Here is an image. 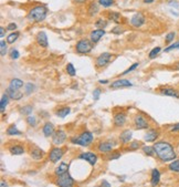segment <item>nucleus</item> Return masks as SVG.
<instances>
[{
    "instance_id": "1",
    "label": "nucleus",
    "mask_w": 179,
    "mask_h": 187,
    "mask_svg": "<svg viewBox=\"0 0 179 187\" xmlns=\"http://www.w3.org/2000/svg\"><path fill=\"white\" fill-rule=\"evenodd\" d=\"M155 155L158 157L159 161L163 163L172 162L176 160V152L174 150V146L169 142L166 141H159L154 144Z\"/></svg>"
},
{
    "instance_id": "2",
    "label": "nucleus",
    "mask_w": 179,
    "mask_h": 187,
    "mask_svg": "<svg viewBox=\"0 0 179 187\" xmlns=\"http://www.w3.org/2000/svg\"><path fill=\"white\" fill-rule=\"evenodd\" d=\"M47 15L48 8L43 5H38L33 7L32 9H30L27 18L30 22H41L47 18Z\"/></svg>"
},
{
    "instance_id": "3",
    "label": "nucleus",
    "mask_w": 179,
    "mask_h": 187,
    "mask_svg": "<svg viewBox=\"0 0 179 187\" xmlns=\"http://www.w3.org/2000/svg\"><path fill=\"white\" fill-rule=\"evenodd\" d=\"M72 144L81 145V146H89L93 142V134L89 131H84L79 136H73L70 138Z\"/></svg>"
},
{
    "instance_id": "4",
    "label": "nucleus",
    "mask_w": 179,
    "mask_h": 187,
    "mask_svg": "<svg viewBox=\"0 0 179 187\" xmlns=\"http://www.w3.org/2000/svg\"><path fill=\"white\" fill-rule=\"evenodd\" d=\"M93 49V42L89 39H81L75 44V50L80 54H86L90 53Z\"/></svg>"
},
{
    "instance_id": "5",
    "label": "nucleus",
    "mask_w": 179,
    "mask_h": 187,
    "mask_svg": "<svg viewBox=\"0 0 179 187\" xmlns=\"http://www.w3.org/2000/svg\"><path fill=\"white\" fill-rule=\"evenodd\" d=\"M55 183H57V185L59 187H73L75 184L74 180H73L72 176L69 173H65V174L61 175V176H57Z\"/></svg>"
},
{
    "instance_id": "6",
    "label": "nucleus",
    "mask_w": 179,
    "mask_h": 187,
    "mask_svg": "<svg viewBox=\"0 0 179 187\" xmlns=\"http://www.w3.org/2000/svg\"><path fill=\"white\" fill-rule=\"evenodd\" d=\"M112 54L108 52H103L96 58V61H95V64L97 68H104L111 62L112 60Z\"/></svg>"
},
{
    "instance_id": "7",
    "label": "nucleus",
    "mask_w": 179,
    "mask_h": 187,
    "mask_svg": "<svg viewBox=\"0 0 179 187\" xmlns=\"http://www.w3.org/2000/svg\"><path fill=\"white\" fill-rule=\"evenodd\" d=\"M134 124H135V127L138 129V130H146V129H149L148 121H147V119L143 114L135 115Z\"/></svg>"
},
{
    "instance_id": "8",
    "label": "nucleus",
    "mask_w": 179,
    "mask_h": 187,
    "mask_svg": "<svg viewBox=\"0 0 179 187\" xmlns=\"http://www.w3.org/2000/svg\"><path fill=\"white\" fill-rule=\"evenodd\" d=\"M63 154H64L63 148H61V147H53L49 153V160L52 163H57L62 158Z\"/></svg>"
},
{
    "instance_id": "9",
    "label": "nucleus",
    "mask_w": 179,
    "mask_h": 187,
    "mask_svg": "<svg viewBox=\"0 0 179 187\" xmlns=\"http://www.w3.org/2000/svg\"><path fill=\"white\" fill-rule=\"evenodd\" d=\"M67 141V134L63 130H57L54 132L52 136V143L55 146H60Z\"/></svg>"
},
{
    "instance_id": "10",
    "label": "nucleus",
    "mask_w": 179,
    "mask_h": 187,
    "mask_svg": "<svg viewBox=\"0 0 179 187\" xmlns=\"http://www.w3.org/2000/svg\"><path fill=\"white\" fill-rule=\"evenodd\" d=\"M145 21H146L145 16L142 12H136L131 18V26L134 28H140L145 23Z\"/></svg>"
},
{
    "instance_id": "11",
    "label": "nucleus",
    "mask_w": 179,
    "mask_h": 187,
    "mask_svg": "<svg viewBox=\"0 0 179 187\" xmlns=\"http://www.w3.org/2000/svg\"><path fill=\"white\" fill-rule=\"evenodd\" d=\"M79 158L80 160H85L86 162H89L90 164L94 166L97 162V155L95 153L92 152H85V153H81L79 155Z\"/></svg>"
},
{
    "instance_id": "12",
    "label": "nucleus",
    "mask_w": 179,
    "mask_h": 187,
    "mask_svg": "<svg viewBox=\"0 0 179 187\" xmlns=\"http://www.w3.org/2000/svg\"><path fill=\"white\" fill-rule=\"evenodd\" d=\"M127 121V116L124 112H118L114 115V119H113V123L116 127H122L125 125Z\"/></svg>"
},
{
    "instance_id": "13",
    "label": "nucleus",
    "mask_w": 179,
    "mask_h": 187,
    "mask_svg": "<svg viewBox=\"0 0 179 187\" xmlns=\"http://www.w3.org/2000/svg\"><path fill=\"white\" fill-rule=\"evenodd\" d=\"M158 136H159V132L156 129H149L146 134L144 135V140L148 143H152V142H155V141L158 138Z\"/></svg>"
},
{
    "instance_id": "14",
    "label": "nucleus",
    "mask_w": 179,
    "mask_h": 187,
    "mask_svg": "<svg viewBox=\"0 0 179 187\" xmlns=\"http://www.w3.org/2000/svg\"><path fill=\"white\" fill-rule=\"evenodd\" d=\"M132 82L125 79H121V80H116L109 85L111 89H123V87H129L132 86Z\"/></svg>"
},
{
    "instance_id": "15",
    "label": "nucleus",
    "mask_w": 179,
    "mask_h": 187,
    "mask_svg": "<svg viewBox=\"0 0 179 187\" xmlns=\"http://www.w3.org/2000/svg\"><path fill=\"white\" fill-rule=\"evenodd\" d=\"M35 40H37V43L42 48H47L48 44H49V41H48V37L47 33L44 31H40L39 33L35 37Z\"/></svg>"
},
{
    "instance_id": "16",
    "label": "nucleus",
    "mask_w": 179,
    "mask_h": 187,
    "mask_svg": "<svg viewBox=\"0 0 179 187\" xmlns=\"http://www.w3.org/2000/svg\"><path fill=\"white\" fill-rule=\"evenodd\" d=\"M105 35L104 29H95L91 32L90 35V40L92 41L93 43H97L99 41V39Z\"/></svg>"
},
{
    "instance_id": "17",
    "label": "nucleus",
    "mask_w": 179,
    "mask_h": 187,
    "mask_svg": "<svg viewBox=\"0 0 179 187\" xmlns=\"http://www.w3.org/2000/svg\"><path fill=\"white\" fill-rule=\"evenodd\" d=\"M159 93L162 95H166V96L179 97V92L176 89H174V87H162L159 90Z\"/></svg>"
},
{
    "instance_id": "18",
    "label": "nucleus",
    "mask_w": 179,
    "mask_h": 187,
    "mask_svg": "<svg viewBox=\"0 0 179 187\" xmlns=\"http://www.w3.org/2000/svg\"><path fill=\"white\" fill-rule=\"evenodd\" d=\"M97 151L101 153H109L113 151V144L108 141H105V142H101L97 145Z\"/></svg>"
},
{
    "instance_id": "19",
    "label": "nucleus",
    "mask_w": 179,
    "mask_h": 187,
    "mask_svg": "<svg viewBox=\"0 0 179 187\" xmlns=\"http://www.w3.org/2000/svg\"><path fill=\"white\" fill-rule=\"evenodd\" d=\"M54 132H55V130H54V125H53L52 123L47 122L44 125H43V127H42V133H43V135H44L45 137L53 136V134H54Z\"/></svg>"
},
{
    "instance_id": "20",
    "label": "nucleus",
    "mask_w": 179,
    "mask_h": 187,
    "mask_svg": "<svg viewBox=\"0 0 179 187\" xmlns=\"http://www.w3.org/2000/svg\"><path fill=\"white\" fill-rule=\"evenodd\" d=\"M6 93L9 95L10 99H12V100H15V101L21 100L22 96H23L22 92H20V91H16V90H11V89H9V87L6 89Z\"/></svg>"
},
{
    "instance_id": "21",
    "label": "nucleus",
    "mask_w": 179,
    "mask_h": 187,
    "mask_svg": "<svg viewBox=\"0 0 179 187\" xmlns=\"http://www.w3.org/2000/svg\"><path fill=\"white\" fill-rule=\"evenodd\" d=\"M132 135L133 134L131 130H124L121 133V135H119V141H121L122 144H127L132 140Z\"/></svg>"
},
{
    "instance_id": "22",
    "label": "nucleus",
    "mask_w": 179,
    "mask_h": 187,
    "mask_svg": "<svg viewBox=\"0 0 179 187\" xmlns=\"http://www.w3.org/2000/svg\"><path fill=\"white\" fill-rule=\"evenodd\" d=\"M23 86H25L23 81H21L20 79H12V80L9 82V85H8L9 89H11V90H16V91H20V89L23 87Z\"/></svg>"
},
{
    "instance_id": "23",
    "label": "nucleus",
    "mask_w": 179,
    "mask_h": 187,
    "mask_svg": "<svg viewBox=\"0 0 179 187\" xmlns=\"http://www.w3.org/2000/svg\"><path fill=\"white\" fill-rule=\"evenodd\" d=\"M10 154L11 155H22L25 153V147L20 144H15L12 146L8 147Z\"/></svg>"
},
{
    "instance_id": "24",
    "label": "nucleus",
    "mask_w": 179,
    "mask_h": 187,
    "mask_svg": "<svg viewBox=\"0 0 179 187\" xmlns=\"http://www.w3.org/2000/svg\"><path fill=\"white\" fill-rule=\"evenodd\" d=\"M30 156L32 157L33 160L40 161L44 157V152H43L42 150H40L39 147H34V148L31 151V153H30Z\"/></svg>"
},
{
    "instance_id": "25",
    "label": "nucleus",
    "mask_w": 179,
    "mask_h": 187,
    "mask_svg": "<svg viewBox=\"0 0 179 187\" xmlns=\"http://www.w3.org/2000/svg\"><path fill=\"white\" fill-rule=\"evenodd\" d=\"M160 182V172L157 168H154L152 171V178H150V183H152V186H157Z\"/></svg>"
},
{
    "instance_id": "26",
    "label": "nucleus",
    "mask_w": 179,
    "mask_h": 187,
    "mask_svg": "<svg viewBox=\"0 0 179 187\" xmlns=\"http://www.w3.org/2000/svg\"><path fill=\"white\" fill-rule=\"evenodd\" d=\"M67 172H69V164L63 162L55 168L54 174L57 175V176H61V175L65 174V173H67Z\"/></svg>"
},
{
    "instance_id": "27",
    "label": "nucleus",
    "mask_w": 179,
    "mask_h": 187,
    "mask_svg": "<svg viewBox=\"0 0 179 187\" xmlns=\"http://www.w3.org/2000/svg\"><path fill=\"white\" fill-rule=\"evenodd\" d=\"M9 95L7 94V93L5 92V94H2V96H1V100H0V112H1V114H3L6 111V107H7L8 103H9Z\"/></svg>"
},
{
    "instance_id": "28",
    "label": "nucleus",
    "mask_w": 179,
    "mask_h": 187,
    "mask_svg": "<svg viewBox=\"0 0 179 187\" xmlns=\"http://www.w3.org/2000/svg\"><path fill=\"white\" fill-rule=\"evenodd\" d=\"M99 3L95 2V1H93V2L90 3L89 6V9H87V13H89V16H91V17H93V16H95L97 12H99Z\"/></svg>"
},
{
    "instance_id": "29",
    "label": "nucleus",
    "mask_w": 179,
    "mask_h": 187,
    "mask_svg": "<svg viewBox=\"0 0 179 187\" xmlns=\"http://www.w3.org/2000/svg\"><path fill=\"white\" fill-rule=\"evenodd\" d=\"M22 133L20 132L17 129L16 125H11L7 129V135H10V136H18V135H21Z\"/></svg>"
},
{
    "instance_id": "30",
    "label": "nucleus",
    "mask_w": 179,
    "mask_h": 187,
    "mask_svg": "<svg viewBox=\"0 0 179 187\" xmlns=\"http://www.w3.org/2000/svg\"><path fill=\"white\" fill-rule=\"evenodd\" d=\"M70 112H71V109L67 106H64V107H61V109H59V110L57 111V115L59 117H65L67 116V115L70 114Z\"/></svg>"
},
{
    "instance_id": "31",
    "label": "nucleus",
    "mask_w": 179,
    "mask_h": 187,
    "mask_svg": "<svg viewBox=\"0 0 179 187\" xmlns=\"http://www.w3.org/2000/svg\"><path fill=\"white\" fill-rule=\"evenodd\" d=\"M19 35H20V33L18 32V31H13V32H11L7 37V43H9V44H12L15 41H17V39L19 38Z\"/></svg>"
},
{
    "instance_id": "32",
    "label": "nucleus",
    "mask_w": 179,
    "mask_h": 187,
    "mask_svg": "<svg viewBox=\"0 0 179 187\" xmlns=\"http://www.w3.org/2000/svg\"><path fill=\"white\" fill-rule=\"evenodd\" d=\"M168 168L169 171H172V172L179 173V160L172 161V162L168 165Z\"/></svg>"
},
{
    "instance_id": "33",
    "label": "nucleus",
    "mask_w": 179,
    "mask_h": 187,
    "mask_svg": "<svg viewBox=\"0 0 179 187\" xmlns=\"http://www.w3.org/2000/svg\"><path fill=\"white\" fill-rule=\"evenodd\" d=\"M7 51H8L7 42L5 40H0V54H1V57H5L7 54Z\"/></svg>"
},
{
    "instance_id": "34",
    "label": "nucleus",
    "mask_w": 179,
    "mask_h": 187,
    "mask_svg": "<svg viewBox=\"0 0 179 187\" xmlns=\"http://www.w3.org/2000/svg\"><path fill=\"white\" fill-rule=\"evenodd\" d=\"M25 93L27 95H29V94H32V92L34 91V89H35V86H34V84H32V83H27V84H25Z\"/></svg>"
},
{
    "instance_id": "35",
    "label": "nucleus",
    "mask_w": 179,
    "mask_h": 187,
    "mask_svg": "<svg viewBox=\"0 0 179 187\" xmlns=\"http://www.w3.org/2000/svg\"><path fill=\"white\" fill-rule=\"evenodd\" d=\"M143 152H144L147 156H154L155 155L154 146H143Z\"/></svg>"
},
{
    "instance_id": "36",
    "label": "nucleus",
    "mask_w": 179,
    "mask_h": 187,
    "mask_svg": "<svg viewBox=\"0 0 179 187\" xmlns=\"http://www.w3.org/2000/svg\"><path fill=\"white\" fill-rule=\"evenodd\" d=\"M67 72L69 75H71V77H74L75 74H76V70H75L74 65L72 64V63H67Z\"/></svg>"
},
{
    "instance_id": "37",
    "label": "nucleus",
    "mask_w": 179,
    "mask_h": 187,
    "mask_svg": "<svg viewBox=\"0 0 179 187\" xmlns=\"http://www.w3.org/2000/svg\"><path fill=\"white\" fill-rule=\"evenodd\" d=\"M162 51V48L160 47H156V48H154L150 52H149V54H148V57H149V59H155V58L157 57V55L159 54V52Z\"/></svg>"
},
{
    "instance_id": "38",
    "label": "nucleus",
    "mask_w": 179,
    "mask_h": 187,
    "mask_svg": "<svg viewBox=\"0 0 179 187\" xmlns=\"http://www.w3.org/2000/svg\"><path fill=\"white\" fill-rule=\"evenodd\" d=\"M175 38H176V32H175V31H172V32H168L166 35L165 41H166V43H170V44H172V42L174 41Z\"/></svg>"
},
{
    "instance_id": "39",
    "label": "nucleus",
    "mask_w": 179,
    "mask_h": 187,
    "mask_svg": "<svg viewBox=\"0 0 179 187\" xmlns=\"http://www.w3.org/2000/svg\"><path fill=\"white\" fill-rule=\"evenodd\" d=\"M33 107L31 106V105H25V106L21 107V110H20V112H21V114L22 115H30L31 114V112H32Z\"/></svg>"
},
{
    "instance_id": "40",
    "label": "nucleus",
    "mask_w": 179,
    "mask_h": 187,
    "mask_svg": "<svg viewBox=\"0 0 179 187\" xmlns=\"http://www.w3.org/2000/svg\"><path fill=\"white\" fill-rule=\"evenodd\" d=\"M107 25H108V23H107V21L103 20L102 18H101V19H97L96 22H95V26H96L97 29H104Z\"/></svg>"
},
{
    "instance_id": "41",
    "label": "nucleus",
    "mask_w": 179,
    "mask_h": 187,
    "mask_svg": "<svg viewBox=\"0 0 179 187\" xmlns=\"http://www.w3.org/2000/svg\"><path fill=\"white\" fill-rule=\"evenodd\" d=\"M99 3L104 8H109L114 5V0H99Z\"/></svg>"
},
{
    "instance_id": "42",
    "label": "nucleus",
    "mask_w": 179,
    "mask_h": 187,
    "mask_svg": "<svg viewBox=\"0 0 179 187\" xmlns=\"http://www.w3.org/2000/svg\"><path fill=\"white\" fill-rule=\"evenodd\" d=\"M177 49H179V41H177V42L175 43H172V44H169L167 48H165V52H169V51L172 50H177Z\"/></svg>"
},
{
    "instance_id": "43",
    "label": "nucleus",
    "mask_w": 179,
    "mask_h": 187,
    "mask_svg": "<svg viewBox=\"0 0 179 187\" xmlns=\"http://www.w3.org/2000/svg\"><path fill=\"white\" fill-rule=\"evenodd\" d=\"M108 17H109V20L115 21V22H118L119 18H121V15H119L118 12H111Z\"/></svg>"
},
{
    "instance_id": "44",
    "label": "nucleus",
    "mask_w": 179,
    "mask_h": 187,
    "mask_svg": "<svg viewBox=\"0 0 179 187\" xmlns=\"http://www.w3.org/2000/svg\"><path fill=\"white\" fill-rule=\"evenodd\" d=\"M27 123L30 126H35L37 125V119L34 116H32V115H29L27 117Z\"/></svg>"
},
{
    "instance_id": "45",
    "label": "nucleus",
    "mask_w": 179,
    "mask_h": 187,
    "mask_svg": "<svg viewBox=\"0 0 179 187\" xmlns=\"http://www.w3.org/2000/svg\"><path fill=\"white\" fill-rule=\"evenodd\" d=\"M125 31V29L122 27V26H116V27H114L112 29V32L114 33V35H121V33H123Z\"/></svg>"
},
{
    "instance_id": "46",
    "label": "nucleus",
    "mask_w": 179,
    "mask_h": 187,
    "mask_svg": "<svg viewBox=\"0 0 179 187\" xmlns=\"http://www.w3.org/2000/svg\"><path fill=\"white\" fill-rule=\"evenodd\" d=\"M19 57H20L19 51H18L17 49H12L11 52H10V58H11L12 60H17V59H19Z\"/></svg>"
},
{
    "instance_id": "47",
    "label": "nucleus",
    "mask_w": 179,
    "mask_h": 187,
    "mask_svg": "<svg viewBox=\"0 0 179 187\" xmlns=\"http://www.w3.org/2000/svg\"><path fill=\"white\" fill-rule=\"evenodd\" d=\"M119 157H121V153H118V152H114V153H112V154L107 155V160H108V161L117 160V158H119Z\"/></svg>"
},
{
    "instance_id": "48",
    "label": "nucleus",
    "mask_w": 179,
    "mask_h": 187,
    "mask_svg": "<svg viewBox=\"0 0 179 187\" xmlns=\"http://www.w3.org/2000/svg\"><path fill=\"white\" fill-rule=\"evenodd\" d=\"M140 146V143L138 142V141H134V142H132V143H129V150H132V151H134V150H137L138 147Z\"/></svg>"
},
{
    "instance_id": "49",
    "label": "nucleus",
    "mask_w": 179,
    "mask_h": 187,
    "mask_svg": "<svg viewBox=\"0 0 179 187\" xmlns=\"http://www.w3.org/2000/svg\"><path fill=\"white\" fill-rule=\"evenodd\" d=\"M101 92H102V91H101V89H99V87H97V89H95V90L93 91V99H94L95 101H97L99 99Z\"/></svg>"
},
{
    "instance_id": "50",
    "label": "nucleus",
    "mask_w": 179,
    "mask_h": 187,
    "mask_svg": "<svg viewBox=\"0 0 179 187\" xmlns=\"http://www.w3.org/2000/svg\"><path fill=\"white\" fill-rule=\"evenodd\" d=\"M137 67H138V63H134V64H132V65H131V67H129L126 71H124V72H123V74H127V73L132 72V71H134Z\"/></svg>"
},
{
    "instance_id": "51",
    "label": "nucleus",
    "mask_w": 179,
    "mask_h": 187,
    "mask_svg": "<svg viewBox=\"0 0 179 187\" xmlns=\"http://www.w3.org/2000/svg\"><path fill=\"white\" fill-rule=\"evenodd\" d=\"M8 31H15L16 29H17V25H16L15 22H10L9 25L7 26V28H6Z\"/></svg>"
},
{
    "instance_id": "52",
    "label": "nucleus",
    "mask_w": 179,
    "mask_h": 187,
    "mask_svg": "<svg viewBox=\"0 0 179 187\" xmlns=\"http://www.w3.org/2000/svg\"><path fill=\"white\" fill-rule=\"evenodd\" d=\"M170 132H174V133H178L179 132V123H177V124L172 125V127H170Z\"/></svg>"
},
{
    "instance_id": "53",
    "label": "nucleus",
    "mask_w": 179,
    "mask_h": 187,
    "mask_svg": "<svg viewBox=\"0 0 179 187\" xmlns=\"http://www.w3.org/2000/svg\"><path fill=\"white\" fill-rule=\"evenodd\" d=\"M168 5L170 7H174V8H179V3L177 1H174V0H169L168 1Z\"/></svg>"
},
{
    "instance_id": "54",
    "label": "nucleus",
    "mask_w": 179,
    "mask_h": 187,
    "mask_svg": "<svg viewBox=\"0 0 179 187\" xmlns=\"http://www.w3.org/2000/svg\"><path fill=\"white\" fill-rule=\"evenodd\" d=\"M101 186L102 187H112L111 186V184H109L108 182H107V180H102V182H101Z\"/></svg>"
},
{
    "instance_id": "55",
    "label": "nucleus",
    "mask_w": 179,
    "mask_h": 187,
    "mask_svg": "<svg viewBox=\"0 0 179 187\" xmlns=\"http://www.w3.org/2000/svg\"><path fill=\"white\" fill-rule=\"evenodd\" d=\"M5 28H3V27H1V28H0V37H1V38H3V37H5Z\"/></svg>"
},
{
    "instance_id": "56",
    "label": "nucleus",
    "mask_w": 179,
    "mask_h": 187,
    "mask_svg": "<svg viewBox=\"0 0 179 187\" xmlns=\"http://www.w3.org/2000/svg\"><path fill=\"white\" fill-rule=\"evenodd\" d=\"M99 84H107V83H108V81H107V80H99Z\"/></svg>"
},
{
    "instance_id": "57",
    "label": "nucleus",
    "mask_w": 179,
    "mask_h": 187,
    "mask_svg": "<svg viewBox=\"0 0 179 187\" xmlns=\"http://www.w3.org/2000/svg\"><path fill=\"white\" fill-rule=\"evenodd\" d=\"M86 0H74V2H76V3H84Z\"/></svg>"
},
{
    "instance_id": "58",
    "label": "nucleus",
    "mask_w": 179,
    "mask_h": 187,
    "mask_svg": "<svg viewBox=\"0 0 179 187\" xmlns=\"http://www.w3.org/2000/svg\"><path fill=\"white\" fill-rule=\"evenodd\" d=\"M0 187H7V184H6L5 180H1V184H0Z\"/></svg>"
},
{
    "instance_id": "59",
    "label": "nucleus",
    "mask_w": 179,
    "mask_h": 187,
    "mask_svg": "<svg viewBox=\"0 0 179 187\" xmlns=\"http://www.w3.org/2000/svg\"><path fill=\"white\" fill-rule=\"evenodd\" d=\"M154 0H144V3H153Z\"/></svg>"
},
{
    "instance_id": "60",
    "label": "nucleus",
    "mask_w": 179,
    "mask_h": 187,
    "mask_svg": "<svg viewBox=\"0 0 179 187\" xmlns=\"http://www.w3.org/2000/svg\"><path fill=\"white\" fill-rule=\"evenodd\" d=\"M95 187H102V186H101V185H99V186H95Z\"/></svg>"
}]
</instances>
